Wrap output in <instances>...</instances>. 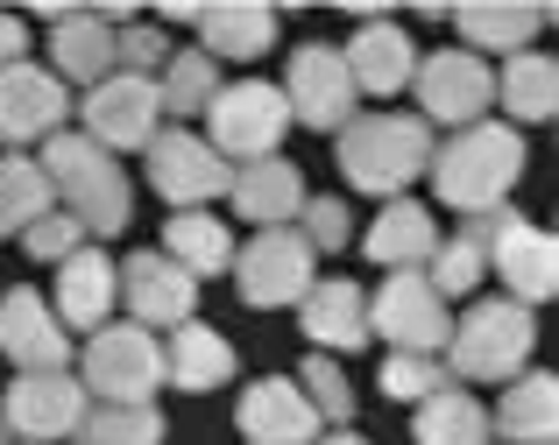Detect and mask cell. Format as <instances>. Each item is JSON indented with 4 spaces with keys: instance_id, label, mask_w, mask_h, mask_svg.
I'll list each match as a JSON object with an SVG mask.
<instances>
[{
    "instance_id": "25",
    "label": "cell",
    "mask_w": 559,
    "mask_h": 445,
    "mask_svg": "<svg viewBox=\"0 0 559 445\" xmlns=\"http://www.w3.org/2000/svg\"><path fill=\"white\" fill-rule=\"evenodd\" d=\"M199 50L213 57H234V64H255V57L276 50V8L262 0H227V8H199Z\"/></svg>"
},
{
    "instance_id": "29",
    "label": "cell",
    "mask_w": 559,
    "mask_h": 445,
    "mask_svg": "<svg viewBox=\"0 0 559 445\" xmlns=\"http://www.w3.org/2000/svg\"><path fill=\"white\" fill-rule=\"evenodd\" d=\"M496 107L510 113V128H524V121H552V107H559V64L546 50H518V57H503V71H496Z\"/></svg>"
},
{
    "instance_id": "6",
    "label": "cell",
    "mask_w": 559,
    "mask_h": 445,
    "mask_svg": "<svg viewBox=\"0 0 559 445\" xmlns=\"http://www.w3.org/2000/svg\"><path fill=\"white\" fill-rule=\"evenodd\" d=\"M227 276H234V290H241V304L284 311V304H298V297L319 284V255L305 248L298 227H262V233H248V241L234 248Z\"/></svg>"
},
{
    "instance_id": "15",
    "label": "cell",
    "mask_w": 559,
    "mask_h": 445,
    "mask_svg": "<svg viewBox=\"0 0 559 445\" xmlns=\"http://www.w3.org/2000/svg\"><path fill=\"white\" fill-rule=\"evenodd\" d=\"M341 64L355 79V99H396L411 93V71H418V50L396 28V14H361V28L341 43Z\"/></svg>"
},
{
    "instance_id": "16",
    "label": "cell",
    "mask_w": 559,
    "mask_h": 445,
    "mask_svg": "<svg viewBox=\"0 0 559 445\" xmlns=\"http://www.w3.org/2000/svg\"><path fill=\"white\" fill-rule=\"evenodd\" d=\"M121 304H128V318H135V325L170 333V325H185L191 311H199V284H191L164 248H142V255L121 262Z\"/></svg>"
},
{
    "instance_id": "5",
    "label": "cell",
    "mask_w": 559,
    "mask_h": 445,
    "mask_svg": "<svg viewBox=\"0 0 559 445\" xmlns=\"http://www.w3.org/2000/svg\"><path fill=\"white\" fill-rule=\"evenodd\" d=\"M284 128L290 107L270 79H241V85H219V99L205 107V148L219 163H262V156H284Z\"/></svg>"
},
{
    "instance_id": "33",
    "label": "cell",
    "mask_w": 559,
    "mask_h": 445,
    "mask_svg": "<svg viewBox=\"0 0 559 445\" xmlns=\"http://www.w3.org/2000/svg\"><path fill=\"white\" fill-rule=\"evenodd\" d=\"M50 205H57V191H50V177L36 170V156L0 148V241H22Z\"/></svg>"
},
{
    "instance_id": "1",
    "label": "cell",
    "mask_w": 559,
    "mask_h": 445,
    "mask_svg": "<svg viewBox=\"0 0 559 445\" xmlns=\"http://www.w3.org/2000/svg\"><path fill=\"white\" fill-rule=\"evenodd\" d=\"M425 177H432L439 205H453L461 219L496 213V205H510V184L524 177V135L510 121H475L461 135L432 142Z\"/></svg>"
},
{
    "instance_id": "8",
    "label": "cell",
    "mask_w": 559,
    "mask_h": 445,
    "mask_svg": "<svg viewBox=\"0 0 559 445\" xmlns=\"http://www.w3.org/2000/svg\"><path fill=\"white\" fill-rule=\"evenodd\" d=\"M453 333V304L425 284V269H390L369 297V339H390V353H439Z\"/></svg>"
},
{
    "instance_id": "44",
    "label": "cell",
    "mask_w": 559,
    "mask_h": 445,
    "mask_svg": "<svg viewBox=\"0 0 559 445\" xmlns=\"http://www.w3.org/2000/svg\"><path fill=\"white\" fill-rule=\"evenodd\" d=\"M0 445H14V432H8V418H0Z\"/></svg>"
},
{
    "instance_id": "40",
    "label": "cell",
    "mask_w": 559,
    "mask_h": 445,
    "mask_svg": "<svg viewBox=\"0 0 559 445\" xmlns=\"http://www.w3.org/2000/svg\"><path fill=\"white\" fill-rule=\"evenodd\" d=\"M93 163H107V148H99L93 135H79V128H57V135L43 142L36 170L50 177V191H57V184H71V177H79V170H93Z\"/></svg>"
},
{
    "instance_id": "21",
    "label": "cell",
    "mask_w": 559,
    "mask_h": 445,
    "mask_svg": "<svg viewBox=\"0 0 559 445\" xmlns=\"http://www.w3.org/2000/svg\"><path fill=\"white\" fill-rule=\"evenodd\" d=\"M43 22H50V79L64 85H85V93H93L99 79H114V28L99 22L93 8H50L43 14Z\"/></svg>"
},
{
    "instance_id": "13",
    "label": "cell",
    "mask_w": 559,
    "mask_h": 445,
    "mask_svg": "<svg viewBox=\"0 0 559 445\" xmlns=\"http://www.w3.org/2000/svg\"><path fill=\"white\" fill-rule=\"evenodd\" d=\"M85 410H93V396H85L79 375H14L8 396H0L14 445H64Z\"/></svg>"
},
{
    "instance_id": "37",
    "label": "cell",
    "mask_w": 559,
    "mask_h": 445,
    "mask_svg": "<svg viewBox=\"0 0 559 445\" xmlns=\"http://www.w3.org/2000/svg\"><path fill=\"white\" fill-rule=\"evenodd\" d=\"M439 389H453V375H447L439 353H390V361H382V396H390V404L418 410L425 396H439Z\"/></svg>"
},
{
    "instance_id": "19",
    "label": "cell",
    "mask_w": 559,
    "mask_h": 445,
    "mask_svg": "<svg viewBox=\"0 0 559 445\" xmlns=\"http://www.w3.org/2000/svg\"><path fill=\"white\" fill-rule=\"evenodd\" d=\"M305 170L290 156H262V163H241V170L227 177V205H234V219L241 227H290V219L305 213Z\"/></svg>"
},
{
    "instance_id": "2",
    "label": "cell",
    "mask_w": 559,
    "mask_h": 445,
    "mask_svg": "<svg viewBox=\"0 0 559 445\" xmlns=\"http://www.w3.org/2000/svg\"><path fill=\"white\" fill-rule=\"evenodd\" d=\"M341 177L355 191H369V199H404V184L411 177H425V163H432V128L418 121V113H390V107H376V113H355V121L341 128Z\"/></svg>"
},
{
    "instance_id": "22",
    "label": "cell",
    "mask_w": 559,
    "mask_h": 445,
    "mask_svg": "<svg viewBox=\"0 0 559 445\" xmlns=\"http://www.w3.org/2000/svg\"><path fill=\"white\" fill-rule=\"evenodd\" d=\"M298 333L312 339V353H361L369 347V290L347 276H319L298 297Z\"/></svg>"
},
{
    "instance_id": "9",
    "label": "cell",
    "mask_w": 559,
    "mask_h": 445,
    "mask_svg": "<svg viewBox=\"0 0 559 445\" xmlns=\"http://www.w3.org/2000/svg\"><path fill=\"white\" fill-rule=\"evenodd\" d=\"M276 93H284L290 121L319 128V135H341V128L361 113L355 79H347V64H341L333 43H298V50L284 57V85H276Z\"/></svg>"
},
{
    "instance_id": "34",
    "label": "cell",
    "mask_w": 559,
    "mask_h": 445,
    "mask_svg": "<svg viewBox=\"0 0 559 445\" xmlns=\"http://www.w3.org/2000/svg\"><path fill=\"white\" fill-rule=\"evenodd\" d=\"M213 99H219V64H213V57H205V50H170V64L156 71V107L170 113V128L199 121Z\"/></svg>"
},
{
    "instance_id": "35",
    "label": "cell",
    "mask_w": 559,
    "mask_h": 445,
    "mask_svg": "<svg viewBox=\"0 0 559 445\" xmlns=\"http://www.w3.org/2000/svg\"><path fill=\"white\" fill-rule=\"evenodd\" d=\"M71 445H164V410L156 404H93L79 418Z\"/></svg>"
},
{
    "instance_id": "18",
    "label": "cell",
    "mask_w": 559,
    "mask_h": 445,
    "mask_svg": "<svg viewBox=\"0 0 559 445\" xmlns=\"http://www.w3.org/2000/svg\"><path fill=\"white\" fill-rule=\"evenodd\" d=\"M71 113V93L43 64H8L0 71V148L50 142Z\"/></svg>"
},
{
    "instance_id": "4",
    "label": "cell",
    "mask_w": 559,
    "mask_h": 445,
    "mask_svg": "<svg viewBox=\"0 0 559 445\" xmlns=\"http://www.w3.org/2000/svg\"><path fill=\"white\" fill-rule=\"evenodd\" d=\"M79 382L93 404H156L164 389V333L135 318H107L99 333H85Z\"/></svg>"
},
{
    "instance_id": "32",
    "label": "cell",
    "mask_w": 559,
    "mask_h": 445,
    "mask_svg": "<svg viewBox=\"0 0 559 445\" xmlns=\"http://www.w3.org/2000/svg\"><path fill=\"white\" fill-rule=\"evenodd\" d=\"M453 28H461V50H503V57H518L524 43L538 36V28L552 22V8H475V0H467V8H453L447 14Z\"/></svg>"
},
{
    "instance_id": "10",
    "label": "cell",
    "mask_w": 559,
    "mask_h": 445,
    "mask_svg": "<svg viewBox=\"0 0 559 445\" xmlns=\"http://www.w3.org/2000/svg\"><path fill=\"white\" fill-rule=\"evenodd\" d=\"M489 276H503V297L524 311H538L559 290V255H552V233L532 227L524 213L496 205L489 219Z\"/></svg>"
},
{
    "instance_id": "20",
    "label": "cell",
    "mask_w": 559,
    "mask_h": 445,
    "mask_svg": "<svg viewBox=\"0 0 559 445\" xmlns=\"http://www.w3.org/2000/svg\"><path fill=\"white\" fill-rule=\"evenodd\" d=\"M114 304H121V269H114L107 248L85 241L79 255L57 262V325L64 333H99V325L114 318Z\"/></svg>"
},
{
    "instance_id": "24",
    "label": "cell",
    "mask_w": 559,
    "mask_h": 445,
    "mask_svg": "<svg viewBox=\"0 0 559 445\" xmlns=\"http://www.w3.org/2000/svg\"><path fill=\"white\" fill-rule=\"evenodd\" d=\"M57 205H64L71 219L85 227V241H114V233L128 227V213H135V191H128V177H121V163H93V170H79L71 184H57Z\"/></svg>"
},
{
    "instance_id": "28",
    "label": "cell",
    "mask_w": 559,
    "mask_h": 445,
    "mask_svg": "<svg viewBox=\"0 0 559 445\" xmlns=\"http://www.w3.org/2000/svg\"><path fill=\"white\" fill-rule=\"evenodd\" d=\"M234 219H219L213 205L205 213H170L164 219V255L178 262L191 284H205V276H227L234 269Z\"/></svg>"
},
{
    "instance_id": "39",
    "label": "cell",
    "mask_w": 559,
    "mask_h": 445,
    "mask_svg": "<svg viewBox=\"0 0 559 445\" xmlns=\"http://www.w3.org/2000/svg\"><path fill=\"white\" fill-rule=\"evenodd\" d=\"M290 227L305 233V248H312V255H341V248L355 241V213H347L341 199H305V213L290 219Z\"/></svg>"
},
{
    "instance_id": "27",
    "label": "cell",
    "mask_w": 559,
    "mask_h": 445,
    "mask_svg": "<svg viewBox=\"0 0 559 445\" xmlns=\"http://www.w3.org/2000/svg\"><path fill=\"white\" fill-rule=\"evenodd\" d=\"M361 248H369L376 269H425V255L439 248V219L425 213L418 199H390V205L369 219Z\"/></svg>"
},
{
    "instance_id": "3",
    "label": "cell",
    "mask_w": 559,
    "mask_h": 445,
    "mask_svg": "<svg viewBox=\"0 0 559 445\" xmlns=\"http://www.w3.org/2000/svg\"><path fill=\"white\" fill-rule=\"evenodd\" d=\"M532 353H538V311L510 304V297H481L453 318L439 361L453 382H518Z\"/></svg>"
},
{
    "instance_id": "41",
    "label": "cell",
    "mask_w": 559,
    "mask_h": 445,
    "mask_svg": "<svg viewBox=\"0 0 559 445\" xmlns=\"http://www.w3.org/2000/svg\"><path fill=\"white\" fill-rule=\"evenodd\" d=\"M22 248H28V262H64V255H79V248H85V227L64 213V205H50V213L22 233Z\"/></svg>"
},
{
    "instance_id": "30",
    "label": "cell",
    "mask_w": 559,
    "mask_h": 445,
    "mask_svg": "<svg viewBox=\"0 0 559 445\" xmlns=\"http://www.w3.org/2000/svg\"><path fill=\"white\" fill-rule=\"evenodd\" d=\"M489 219L496 213H475L453 241H439L432 255H425V284L447 297V304H453V297H475L481 276H489Z\"/></svg>"
},
{
    "instance_id": "43",
    "label": "cell",
    "mask_w": 559,
    "mask_h": 445,
    "mask_svg": "<svg viewBox=\"0 0 559 445\" xmlns=\"http://www.w3.org/2000/svg\"><path fill=\"white\" fill-rule=\"evenodd\" d=\"M312 445H369V438H361V432H355V424H347V432H319Z\"/></svg>"
},
{
    "instance_id": "38",
    "label": "cell",
    "mask_w": 559,
    "mask_h": 445,
    "mask_svg": "<svg viewBox=\"0 0 559 445\" xmlns=\"http://www.w3.org/2000/svg\"><path fill=\"white\" fill-rule=\"evenodd\" d=\"M164 64H170V36L164 28H142V22L114 28V71H121V79H156Z\"/></svg>"
},
{
    "instance_id": "31",
    "label": "cell",
    "mask_w": 559,
    "mask_h": 445,
    "mask_svg": "<svg viewBox=\"0 0 559 445\" xmlns=\"http://www.w3.org/2000/svg\"><path fill=\"white\" fill-rule=\"evenodd\" d=\"M411 445H496V432H489V410L453 382V389L425 396L411 410Z\"/></svg>"
},
{
    "instance_id": "17",
    "label": "cell",
    "mask_w": 559,
    "mask_h": 445,
    "mask_svg": "<svg viewBox=\"0 0 559 445\" xmlns=\"http://www.w3.org/2000/svg\"><path fill=\"white\" fill-rule=\"evenodd\" d=\"M234 432H241V445H312L326 424L312 418V404L290 375H262L234 404Z\"/></svg>"
},
{
    "instance_id": "14",
    "label": "cell",
    "mask_w": 559,
    "mask_h": 445,
    "mask_svg": "<svg viewBox=\"0 0 559 445\" xmlns=\"http://www.w3.org/2000/svg\"><path fill=\"white\" fill-rule=\"evenodd\" d=\"M0 353L14 361V375H71V333L57 325L43 290H8L0 297Z\"/></svg>"
},
{
    "instance_id": "42",
    "label": "cell",
    "mask_w": 559,
    "mask_h": 445,
    "mask_svg": "<svg viewBox=\"0 0 559 445\" xmlns=\"http://www.w3.org/2000/svg\"><path fill=\"white\" fill-rule=\"evenodd\" d=\"M8 64H28V22L22 14H0V71Z\"/></svg>"
},
{
    "instance_id": "12",
    "label": "cell",
    "mask_w": 559,
    "mask_h": 445,
    "mask_svg": "<svg viewBox=\"0 0 559 445\" xmlns=\"http://www.w3.org/2000/svg\"><path fill=\"white\" fill-rule=\"evenodd\" d=\"M142 163H150V184L164 205H178V213H205V205L227 191V163L205 148V135H191V128H156V142L142 148Z\"/></svg>"
},
{
    "instance_id": "7",
    "label": "cell",
    "mask_w": 559,
    "mask_h": 445,
    "mask_svg": "<svg viewBox=\"0 0 559 445\" xmlns=\"http://www.w3.org/2000/svg\"><path fill=\"white\" fill-rule=\"evenodd\" d=\"M411 93H418V121L425 128L461 135V128L489 121L496 71H489V57H475V50H432V57H418V71H411Z\"/></svg>"
},
{
    "instance_id": "11",
    "label": "cell",
    "mask_w": 559,
    "mask_h": 445,
    "mask_svg": "<svg viewBox=\"0 0 559 445\" xmlns=\"http://www.w3.org/2000/svg\"><path fill=\"white\" fill-rule=\"evenodd\" d=\"M79 135H93L107 156H142L164 128V107H156V79H99L93 93L79 99Z\"/></svg>"
},
{
    "instance_id": "23",
    "label": "cell",
    "mask_w": 559,
    "mask_h": 445,
    "mask_svg": "<svg viewBox=\"0 0 559 445\" xmlns=\"http://www.w3.org/2000/svg\"><path fill=\"white\" fill-rule=\"evenodd\" d=\"M234 339L219 333V325H199V318H185V325H170V339H164V389H178V396H213V389H227L234 382Z\"/></svg>"
},
{
    "instance_id": "36",
    "label": "cell",
    "mask_w": 559,
    "mask_h": 445,
    "mask_svg": "<svg viewBox=\"0 0 559 445\" xmlns=\"http://www.w3.org/2000/svg\"><path fill=\"white\" fill-rule=\"evenodd\" d=\"M290 382L305 389V404H312V418L326 424V432H347V424H355V389H347V375H341L333 353H312Z\"/></svg>"
},
{
    "instance_id": "26",
    "label": "cell",
    "mask_w": 559,
    "mask_h": 445,
    "mask_svg": "<svg viewBox=\"0 0 559 445\" xmlns=\"http://www.w3.org/2000/svg\"><path fill=\"white\" fill-rule=\"evenodd\" d=\"M489 432L510 445H552L559 432V382L546 368H524L518 382H503V404L489 410Z\"/></svg>"
}]
</instances>
